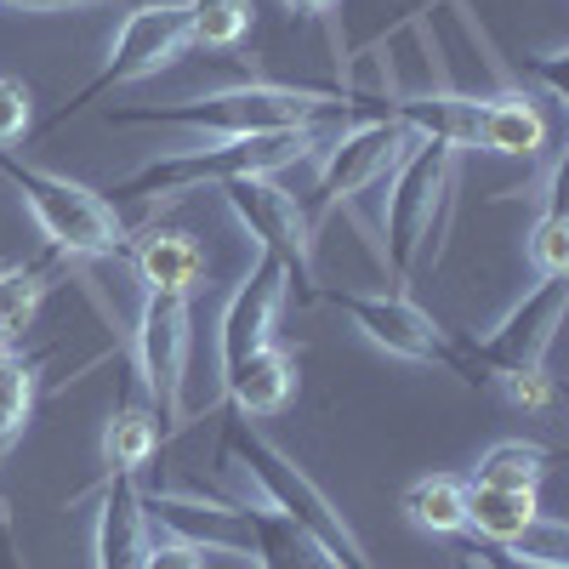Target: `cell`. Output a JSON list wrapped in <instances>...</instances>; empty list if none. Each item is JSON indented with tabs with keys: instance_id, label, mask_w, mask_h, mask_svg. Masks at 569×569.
Wrapping results in <instances>:
<instances>
[{
	"instance_id": "27",
	"label": "cell",
	"mask_w": 569,
	"mask_h": 569,
	"mask_svg": "<svg viewBox=\"0 0 569 569\" xmlns=\"http://www.w3.org/2000/svg\"><path fill=\"white\" fill-rule=\"evenodd\" d=\"M507 563H536V569H569V530H563V518L552 512H536V525L518 536L512 547H496Z\"/></svg>"
},
{
	"instance_id": "1",
	"label": "cell",
	"mask_w": 569,
	"mask_h": 569,
	"mask_svg": "<svg viewBox=\"0 0 569 569\" xmlns=\"http://www.w3.org/2000/svg\"><path fill=\"white\" fill-rule=\"evenodd\" d=\"M109 126H188L206 137H257V131H342L353 126V103L337 86H279V80H233L211 98H171V103H131L109 109Z\"/></svg>"
},
{
	"instance_id": "18",
	"label": "cell",
	"mask_w": 569,
	"mask_h": 569,
	"mask_svg": "<svg viewBox=\"0 0 569 569\" xmlns=\"http://www.w3.org/2000/svg\"><path fill=\"white\" fill-rule=\"evenodd\" d=\"M246 507V525H251V563L257 569H337L325 558V547L297 530L284 512H273L268 501H246V496H233Z\"/></svg>"
},
{
	"instance_id": "33",
	"label": "cell",
	"mask_w": 569,
	"mask_h": 569,
	"mask_svg": "<svg viewBox=\"0 0 569 569\" xmlns=\"http://www.w3.org/2000/svg\"><path fill=\"white\" fill-rule=\"evenodd\" d=\"M0 569H29L18 541H12V525H7V507H0Z\"/></svg>"
},
{
	"instance_id": "9",
	"label": "cell",
	"mask_w": 569,
	"mask_h": 569,
	"mask_svg": "<svg viewBox=\"0 0 569 569\" xmlns=\"http://www.w3.org/2000/svg\"><path fill=\"white\" fill-rule=\"evenodd\" d=\"M222 188V206L240 217V228L262 251H273L284 268H291V284H297V302H313L319 291V268H313V222H308V206L279 188L273 177H233V182H217Z\"/></svg>"
},
{
	"instance_id": "14",
	"label": "cell",
	"mask_w": 569,
	"mask_h": 569,
	"mask_svg": "<svg viewBox=\"0 0 569 569\" xmlns=\"http://www.w3.org/2000/svg\"><path fill=\"white\" fill-rule=\"evenodd\" d=\"M154 525L142 512L137 479H103L98 518H91V569H142Z\"/></svg>"
},
{
	"instance_id": "11",
	"label": "cell",
	"mask_w": 569,
	"mask_h": 569,
	"mask_svg": "<svg viewBox=\"0 0 569 569\" xmlns=\"http://www.w3.org/2000/svg\"><path fill=\"white\" fill-rule=\"evenodd\" d=\"M410 142H416V131L399 126V120H353L348 131H337V137L319 149L313 200H302V206H308V222H319V217H330L337 206H348L359 188L382 182V177L405 160Z\"/></svg>"
},
{
	"instance_id": "34",
	"label": "cell",
	"mask_w": 569,
	"mask_h": 569,
	"mask_svg": "<svg viewBox=\"0 0 569 569\" xmlns=\"http://www.w3.org/2000/svg\"><path fill=\"white\" fill-rule=\"evenodd\" d=\"M472 558H479V569H512V563H507L496 547H490V552H472Z\"/></svg>"
},
{
	"instance_id": "5",
	"label": "cell",
	"mask_w": 569,
	"mask_h": 569,
	"mask_svg": "<svg viewBox=\"0 0 569 569\" xmlns=\"http://www.w3.org/2000/svg\"><path fill=\"white\" fill-rule=\"evenodd\" d=\"M0 177L12 182V194L23 200V211L34 217V228L46 233V246L58 257L86 262V257H126L131 251L114 200H103L98 188H86L63 171L29 166L12 149H0Z\"/></svg>"
},
{
	"instance_id": "20",
	"label": "cell",
	"mask_w": 569,
	"mask_h": 569,
	"mask_svg": "<svg viewBox=\"0 0 569 569\" xmlns=\"http://www.w3.org/2000/svg\"><path fill=\"white\" fill-rule=\"evenodd\" d=\"M536 490H490V485H467V530H479L490 547H512L536 525Z\"/></svg>"
},
{
	"instance_id": "30",
	"label": "cell",
	"mask_w": 569,
	"mask_h": 569,
	"mask_svg": "<svg viewBox=\"0 0 569 569\" xmlns=\"http://www.w3.org/2000/svg\"><path fill=\"white\" fill-rule=\"evenodd\" d=\"M7 12H29V18H58V12H103V7H137V0H0Z\"/></svg>"
},
{
	"instance_id": "12",
	"label": "cell",
	"mask_w": 569,
	"mask_h": 569,
	"mask_svg": "<svg viewBox=\"0 0 569 569\" xmlns=\"http://www.w3.org/2000/svg\"><path fill=\"white\" fill-rule=\"evenodd\" d=\"M291 268H284L273 251L257 246L246 279L233 284V297L222 302V319H217V376L228 382V370L233 365H246L257 348L273 342V325L284 313V302H291Z\"/></svg>"
},
{
	"instance_id": "22",
	"label": "cell",
	"mask_w": 569,
	"mask_h": 569,
	"mask_svg": "<svg viewBox=\"0 0 569 569\" xmlns=\"http://www.w3.org/2000/svg\"><path fill=\"white\" fill-rule=\"evenodd\" d=\"M52 291V273L29 268V262H7L0 268V353H18V342L34 330L40 302Z\"/></svg>"
},
{
	"instance_id": "31",
	"label": "cell",
	"mask_w": 569,
	"mask_h": 569,
	"mask_svg": "<svg viewBox=\"0 0 569 569\" xmlns=\"http://www.w3.org/2000/svg\"><path fill=\"white\" fill-rule=\"evenodd\" d=\"M142 569H206V552L166 536V541H149V558H142Z\"/></svg>"
},
{
	"instance_id": "29",
	"label": "cell",
	"mask_w": 569,
	"mask_h": 569,
	"mask_svg": "<svg viewBox=\"0 0 569 569\" xmlns=\"http://www.w3.org/2000/svg\"><path fill=\"white\" fill-rule=\"evenodd\" d=\"M496 388H501V393H507V405H518V410H552V399H558L547 365H541V370H512V376H496Z\"/></svg>"
},
{
	"instance_id": "3",
	"label": "cell",
	"mask_w": 569,
	"mask_h": 569,
	"mask_svg": "<svg viewBox=\"0 0 569 569\" xmlns=\"http://www.w3.org/2000/svg\"><path fill=\"white\" fill-rule=\"evenodd\" d=\"M348 131V126H342ZM337 131H257V137H217L206 149H177V154H154L137 171H126L109 194L114 200H160V194H188L200 182H233V177H273L297 160H313Z\"/></svg>"
},
{
	"instance_id": "25",
	"label": "cell",
	"mask_w": 569,
	"mask_h": 569,
	"mask_svg": "<svg viewBox=\"0 0 569 569\" xmlns=\"http://www.w3.org/2000/svg\"><path fill=\"white\" fill-rule=\"evenodd\" d=\"M34 376H40V359L29 353H0V467L7 456L23 445L29 433V416H34Z\"/></svg>"
},
{
	"instance_id": "10",
	"label": "cell",
	"mask_w": 569,
	"mask_h": 569,
	"mask_svg": "<svg viewBox=\"0 0 569 569\" xmlns=\"http://www.w3.org/2000/svg\"><path fill=\"white\" fill-rule=\"evenodd\" d=\"M325 302L337 308L370 348H382V353H393L405 365H445V370H456L467 382L461 348L439 330V319L427 308H416L410 297H399V291H330Z\"/></svg>"
},
{
	"instance_id": "23",
	"label": "cell",
	"mask_w": 569,
	"mask_h": 569,
	"mask_svg": "<svg viewBox=\"0 0 569 569\" xmlns=\"http://www.w3.org/2000/svg\"><path fill=\"white\" fill-rule=\"evenodd\" d=\"M188 46L200 52H240V40L257 23V0H182Z\"/></svg>"
},
{
	"instance_id": "17",
	"label": "cell",
	"mask_w": 569,
	"mask_h": 569,
	"mask_svg": "<svg viewBox=\"0 0 569 569\" xmlns=\"http://www.w3.org/2000/svg\"><path fill=\"white\" fill-rule=\"evenodd\" d=\"M485 154H501V160H536L547 154V114L530 91L518 86H501L485 98V137H479Z\"/></svg>"
},
{
	"instance_id": "32",
	"label": "cell",
	"mask_w": 569,
	"mask_h": 569,
	"mask_svg": "<svg viewBox=\"0 0 569 569\" xmlns=\"http://www.w3.org/2000/svg\"><path fill=\"white\" fill-rule=\"evenodd\" d=\"M291 12H302V18H319L325 29H330V52H337V63L348 58V46H342V23H337V7L342 0H284Z\"/></svg>"
},
{
	"instance_id": "15",
	"label": "cell",
	"mask_w": 569,
	"mask_h": 569,
	"mask_svg": "<svg viewBox=\"0 0 569 569\" xmlns=\"http://www.w3.org/2000/svg\"><path fill=\"white\" fill-rule=\"evenodd\" d=\"M297 388H302L297 353H291V348H279V342H268V348H257L246 365H233V370H228L222 399L240 410L246 421H262V416H279L284 405H291Z\"/></svg>"
},
{
	"instance_id": "28",
	"label": "cell",
	"mask_w": 569,
	"mask_h": 569,
	"mask_svg": "<svg viewBox=\"0 0 569 569\" xmlns=\"http://www.w3.org/2000/svg\"><path fill=\"white\" fill-rule=\"evenodd\" d=\"M34 131V91L18 74H0V149H12Z\"/></svg>"
},
{
	"instance_id": "13",
	"label": "cell",
	"mask_w": 569,
	"mask_h": 569,
	"mask_svg": "<svg viewBox=\"0 0 569 569\" xmlns=\"http://www.w3.org/2000/svg\"><path fill=\"white\" fill-rule=\"evenodd\" d=\"M142 512H149V525H160L171 541L251 563V525H246L240 501H206V496H188V490H142Z\"/></svg>"
},
{
	"instance_id": "24",
	"label": "cell",
	"mask_w": 569,
	"mask_h": 569,
	"mask_svg": "<svg viewBox=\"0 0 569 569\" xmlns=\"http://www.w3.org/2000/svg\"><path fill=\"white\" fill-rule=\"evenodd\" d=\"M552 472V450L530 445V439H501L479 456L472 467V485H490V490H541V479Z\"/></svg>"
},
{
	"instance_id": "4",
	"label": "cell",
	"mask_w": 569,
	"mask_h": 569,
	"mask_svg": "<svg viewBox=\"0 0 569 569\" xmlns=\"http://www.w3.org/2000/svg\"><path fill=\"white\" fill-rule=\"evenodd\" d=\"M450 211H456V149L450 142H433V137H416L405 149V160L393 166L388 211H382L388 262L399 279L439 268Z\"/></svg>"
},
{
	"instance_id": "19",
	"label": "cell",
	"mask_w": 569,
	"mask_h": 569,
	"mask_svg": "<svg viewBox=\"0 0 569 569\" xmlns=\"http://www.w3.org/2000/svg\"><path fill=\"white\" fill-rule=\"evenodd\" d=\"M166 445V427L154 405H120L103 421V479H137Z\"/></svg>"
},
{
	"instance_id": "7",
	"label": "cell",
	"mask_w": 569,
	"mask_h": 569,
	"mask_svg": "<svg viewBox=\"0 0 569 569\" xmlns=\"http://www.w3.org/2000/svg\"><path fill=\"white\" fill-rule=\"evenodd\" d=\"M563 308H569V273H541L536 291H525V302H512L485 342H472L461 353L467 365V382L485 388L496 376H512V370H541L547 365V348L563 325Z\"/></svg>"
},
{
	"instance_id": "2",
	"label": "cell",
	"mask_w": 569,
	"mask_h": 569,
	"mask_svg": "<svg viewBox=\"0 0 569 569\" xmlns=\"http://www.w3.org/2000/svg\"><path fill=\"white\" fill-rule=\"evenodd\" d=\"M217 472L233 485V496H246V501H268L273 512H284L297 530H308L325 558L337 563V569H376L365 541L353 536V525L337 512V501H330L308 472L284 456L273 439H262L257 427L246 421H228L222 427V445H217Z\"/></svg>"
},
{
	"instance_id": "8",
	"label": "cell",
	"mask_w": 569,
	"mask_h": 569,
	"mask_svg": "<svg viewBox=\"0 0 569 569\" xmlns=\"http://www.w3.org/2000/svg\"><path fill=\"white\" fill-rule=\"evenodd\" d=\"M131 353L142 370V388L154 399V416L166 421V439L182 433V388H188V353H194V308L171 291H142Z\"/></svg>"
},
{
	"instance_id": "26",
	"label": "cell",
	"mask_w": 569,
	"mask_h": 569,
	"mask_svg": "<svg viewBox=\"0 0 569 569\" xmlns=\"http://www.w3.org/2000/svg\"><path fill=\"white\" fill-rule=\"evenodd\" d=\"M558 177H563V166L552 160L547 166V211L530 228V262H536V273H569V217H563V200H558Z\"/></svg>"
},
{
	"instance_id": "16",
	"label": "cell",
	"mask_w": 569,
	"mask_h": 569,
	"mask_svg": "<svg viewBox=\"0 0 569 569\" xmlns=\"http://www.w3.org/2000/svg\"><path fill=\"white\" fill-rule=\"evenodd\" d=\"M131 268L142 279V291H171V297H194L206 279V251L194 233L182 228H149L131 246Z\"/></svg>"
},
{
	"instance_id": "21",
	"label": "cell",
	"mask_w": 569,
	"mask_h": 569,
	"mask_svg": "<svg viewBox=\"0 0 569 569\" xmlns=\"http://www.w3.org/2000/svg\"><path fill=\"white\" fill-rule=\"evenodd\" d=\"M399 507L427 536H461L467 530V479H456V472H427V479H416L399 496Z\"/></svg>"
},
{
	"instance_id": "6",
	"label": "cell",
	"mask_w": 569,
	"mask_h": 569,
	"mask_svg": "<svg viewBox=\"0 0 569 569\" xmlns=\"http://www.w3.org/2000/svg\"><path fill=\"white\" fill-rule=\"evenodd\" d=\"M182 52H188V18H182V7H171V0H137V7L126 12V23H120V34H114V46H109V58L98 63V74H91L40 131H58V126H69L80 109L103 103L109 91L137 86V80L171 69Z\"/></svg>"
}]
</instances>
